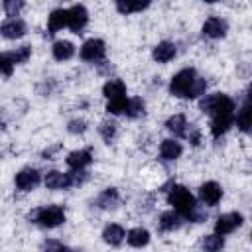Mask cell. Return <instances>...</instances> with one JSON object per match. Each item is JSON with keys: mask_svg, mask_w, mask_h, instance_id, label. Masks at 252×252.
I'll use <instances>...</instances> for the list:
<instances>
[{"mask_svg": "<svg viewBox=\"0 0 252 252\" xmlns=\"http://www.w3.org/2000/svg\"><path fill=\"white\" fill-rule=\"evenodd\" d=\"M45 185L49 189H67L71 187V173H61V171H49L45 175Z\"/></svg>", "mask_w": 252, "mask_h": 252, "instance_id": "13", "label": "cell"}, {"mask_svg": "<svg viewBox=\"0 0 252 252\" xmlns=\"http://www.w3.org/2000/svg\"><path fill=\"white\" fill-rule=\"evenodd\" d=\"M30 53H32V47H30V45H22V47H18L16 51H12L10 55H12L14 63H24V61H28Z\"/></svg>", "mask_w": 252, "mask_h": 252, "instance_id": "31", "label": "cell"}, {"mask_svg": "<svg viewBox=\"0 0 252 252\" xmlns=\"http://www.w3.org/2000/svg\"><path fill=\"white\" fill-rule=\"evenodd\" d=\"M118 203V193H116V189H106L100 197H98V205L102 207V209H110V207H114Z\"/></svg>", "mask_w": 252, "mask_h": 252, "instance_id": "27", "label": "cell"}, {"mask_svg": "<svg viewBox=\"0 0 252 252\" xmlns=\"http://www.w3.org/2000/svg\"><path fill=\"white\" fill-rule=\"evenodd\" d=\"M195 77H197L195 69H181L171 79V83H169L171 94H175V96H187V91H189V87H191V83H193Z\"/></svg>", "mask_w": 252, "mask_h": 252, "instance_id": "4", "label": "cell"}, {"mask_svg": "<svg viewBox=\"0 0 252 252\" xmlns=\"http://www.w3.org/2000/svg\"><path fill=\"white\" fill-rule=\"evenodd\" d=\"M224 246V238L220 234H211L203 240V248L209 250V252H215V250H220Z\"/></svg>", "mask_w": 252, "mask_h": 252, "instance_id": "29", "label": "cell"}, {"mask_svg": "<svg viewBox=\"0 0 252 252\" xmlns=\"http://www.w3.org/2000/svg\"><path fill=\"white\" fill-rule=\"evenodd\" d=\"M181 152H183V148H181V144L175 142V140H163L161 146H159V154H161V158L167 159V161L177 159V158L181 156Z\"/></svg>", "mask_w": 252, "mask_h": 252, "instance_id": "16", "label": "cell"}, {"mask_svg": "<svg viewBox=\"0 0 252 252\" xmlns=\"http://www.w3.org/2000/svg\"><path fill=\"white\" fill-rule=\"evenodd\" d=\"M37 183H39V173L35 169H30L28 167V169H22L16 175V185L22 191H32V189L37 187Z\"/></svg>", "mask_w": 252, "mask_h": 252, "instance_id": "11", "label": "cell"}, {"mask_svg": "<svg viewBox=\"0 0 252 252\" xmlns=\"http://www.w3.org/2000/svg\"><path fill=\"white\" fill-rule=\"evenodd\" d=\"M201 110L211 112V114H224V112H234V102L222 93L209 94L201 100Z\"/></svg>", "mask_w": 252, "mask_h": 252, "instance_id": "2", "label": "cell"}, {"mask_svg": "<svg viewBox=\"0 0 252 252\" xmlns=\"http://www.w3.org/2000/svg\"><path fill=\"white\" fill-rule=\"evenodd\" d=\"M236 124L240 126L242 132H248L250 130V106H248V102H244V106L240 108V112L236 116Z\"/></svg>", "mask_w": 252, "mask_h": 252, "instance_id": "28", "label": "cell"}, {"mask_svg": "<svg viewBox=\"0 0 252 252\" xmlns=\"http://www.w3.org/2000/svg\"><path fill=\"white\" fill-rule=\"evenodd\" d=\"M234 122V112H224V114H213L211 120V132L215 138H219L220 134H224Z\"/></svg>", "mask_w": 252, "mask_h": 252, "instance_id": "10", "label": "cell"}, {"mask_svg": "<svg viewBox=\"0 0 252 252\" xmlns=\"http://www.w3.org/2000/svg\"><path fill=\"white\" fill-rule=\"evenodd\" d=\"M14 71V59L10 53H0V75L10 77Z\"/></svg>", "mask_w": 252, "mask_h": 252, "instance_id": "30", "label": "cell"}, {"mask_svg": "<svg viewBox=\"0 0 252 252\" xmlns=\"http://www.w3.org/2000/svg\"><path fill=\"white\" fill-rule=\"evenodd\" d=\"M104 55V41L102 39H89L81 47V57L85 61H98Z\"/></svg>", "mask_w": 252, "mask_h": 252, "instance_id": "7", "label": "cell"}, {"mask_svg": "<svg viewBox=\"0 0 252 252\" xmlns=\"http://www.w3.org/2000/svg\"><path fill=\"white\" fill-rule=\"evenodd\" d=\"M242 224V215L240 213H226V215H220L215 222V232L224 236L228 232H232L234 228H238Z\"/></svg>", "mask_w": 252, "mask_h": 252, "instance_id": "5", "label": "cell"}, {"mask_svg": "<svg viewBox=\"0 0 252 252\" xmlns=\"http://www.w3.org/2000/svg\"><path fill=\"white\" fill-rule=\"evenodd\" d=\"M102 93H104V96H106L108 100L124 98V96H126V87H124L122 81H116V79H114V81H108V83L104 85Z\"/></svg>", "mask_w": 252, "mask_h": 252, "instance_id": "18", "label": "cell"}, {"mask_svg": "<svg viewBox=\"0 0 252 252\" xmlns=\"http://www.w3.org/2000/svg\"><path fill=\"white\" fill-rule=\"evenodd\" d=\"M30 219H33L35 222H39L41 226H47V228H53V226H59L63 220H65V213L61 207L53 205V207H45V209H37L35 213L30 215Z\"/></svg>", "mask_w": 252, "mask_h": 252, "instance_id": "3", "label": "cell"}, {"mask_svg": "<svg viewBox=\"0 0 252 252\" xmlns=\"http://www.w3.org/2000/svg\"><path fill=\"white\" fill-rule=\"evenodd\" d=\"M75 53V45L71 41H55L53 43V57L59 59V61H65V59H71Z\"/></svg>", "mask_w": 252, "mask_h": 252, "instance_id": "21", "label": "cell"}, {"mask_svg": "<svg viewBox=\"0 0 252 252\" xmlns=\"http://www.w3.org/2000/svg\"><path fill=\"white\" fill-rule=\"evenodd\" d=\"M0 32H2V35L8 37V39H18V37H22V35L26 33V24H24V20H20V18H10V20H6V22L0 26Z\"/></svg>", "mask_w": 252, "mask_h": 252, "instance_id": "8", "label": "cell"}, {"mask_svg": "<svg viewBox=\"0 0 252 252\" xmlns=\"http://www.w3.org/2000/svg\"><path fill=\"white\" fill-rule=\"evenodd\" d=\"M124 112H126L130 118L140 116V114L144 112V100H142V98H130V100H126V108H124Z\"/></svg>", "mask_w": 252, "mask_h": 252, "instance_id": "26", "label": "cell"}, {"mask_svg": "<svg viewBox=\"0 0 252 252\" xmlns=\"http://www.w3.org/2000/svg\"><path fill=\"white\" fill-rule=\"evenodd\" d=\"M128 242L132 246H146L150 242V232L146 228H132L128 232Z\"/></svg>", "mask_w": 252, "mask_h": 252, "instance_id": "24", "label": "cell"}, {"mask_svg": "<svg viewBox=\"0 0 252 252\" xmlns=\"http://www.w3.org/2000/svg\"><path fill=\"white\" fill-rule=\"evenodd\" d=\"M43 248H59V250H61V248H65V246H63V244H57V242H45Z\"/></svg>", "mask_w": 252, "mask_h": 252, "instance_id": "36", "label": "cell"}, {"mask_svg": "<svg viewBox=\"0 0 252 252\" xmlns=\"http://www.w3.org/2000/svg\"><path fill=\"white\" fill-rule=\"evenodd\" d=\"M181 224V215L177 211H167L159 217V228L161 230H175Z\"/></svg>", "mask_w": 252, "mask_h": 252, "instance_id": "19", "label": "cell"}, {"mask_svg": "<svg viewBox=\"0 0 252 252\" xmlns=\"http://www.w3.org/2000/svg\"><path fill=\"white\" fill-rule=\"evenodd\" d=\"M203 33L207 37H213V39L224 37V33H226V22L220 20V18H209L203 24Z\"/></svg>", "mask_w": 252, "mask_h": 252, "instance_id": "12", "label": "cell"}, {"mask_svg": "<svg viewBox=\"0 0 252 252\" xmlns=\"http://www.w3.org/2000/svg\"><path fill=\"white\" fill-rule=\"evenodd\" d=\"M165 126H167V130L173 132L175 136H183V134H185V128H187V122H185V116H183V114H173L171 118H167Z\"/></svg>", "mask_w": 252, "mask_h": 252, "instance_id": "23", "label": "cell"}, {"mask_svg": "<svg viewBox=\"0 0 252 252\" xmlns=\"http://www.w3.org/2000/svg\"><path fill=\"white\" fill-rule=\"evenodd\" d=\"M205 2H209V4H213V2H219V0H205Z\"/></svg>", "mask_w": 252, "mask_h": 252, "instance_id": "37", "label": "cell"}, {"mask_svg": "<svg viewBox=\"0 0 252 252\" xmlns=\"http://www.w3.org/2000/svg\"><path fill=\"white\" fill-rule=\"evenodd\" d=\"M114 132H116V128H114V124H112V122H102V126H100V134H102V138H104L106 142H110V140H112Z\"/></svg>", "mask_w": 252, "mask_h": 252, "instance_id": "34", "label": "cell"}, {"mask_svg": "<svg viewBox=\"0 0 252 252\" xmlns=\"http://www.w3.org/2000/svg\"><path fill=\"white\" fill-rule=\"evenodd\" d=\"M199 195H201V201H203V203H207V205H217V203L220 201V197H222V189H220L219 183L207 181V183L201 185Z\"/></svg>", "mask_w": 252, "mask_h": 252, "instance_id": "9", "label": "cell"}, {"mask_svg": "<svg viewBox=\"0 0 252 252\" xmlns=\"http://www.w3.org/2000/svg\"><path fill=\"white\" fill-rule=\"evenodd\" d=\"M124 108H126V96L124 98L108 100V104H106V110L112 112V114H120V112H124Z\"/></svg>", "mask_w": 252, "mask_h": 252, "instance_id": "33", "label": "cell"}, {"mask_svg": "<svg viewBox=\"0 0 252 252\" xmlns=\"http://www.w3.org/2000/svg\"><path fill=\"white\" fill-rule=\"evenodd\" d=\"M205 89H207L205 79L195 77V79H193V83H191V87H189V91H187V96H185V98H197V96L205 94Z\"/></svg>", "mask_w": 252, "mask_h": 252, "instance_id": "25", "label": "cell"}, {"mask_svg": "<svg viewBox=\"0 0 252 252\" xmlns=\"http://www.w3.org/2000/svg\"><path fill=\"white\" fill-rule=\"evenodd\" d=\"M91 159L93 158H91L89 150H77V152H71L67 156V165L71 169H83V167H87L91 163Z\"/></svg>", "mask_w": 252, "mask_h": 252, "instance_id": "14", "label": "cell"}, {"mask_svg": "<svg viewBox=\"0 0 252 252\" xmlns=\"http://www.w3.org/2000/svg\"><path fill=\"white\" fill-rule=\"evenodd\" d=\"M87 20H89V14H87L85 6H73L71 10H67V26L75 33H79L87 26Z\"/></svg>", "mask_w": 252, "mask_h": 252, "instance_id": "6", "label": "cell"}, {"mask_svg": "<svg viewBox=\"0 0 252 252\" xmlns=\"http://www.w3.org/2000/svg\"><path fill=\"white\" fill-rule=\"evenodd\" d=\"M154 59L156 61H159V63H167L169 59H173L175 57V45L173 43H169V41H161V43H158L156 47H154Z\"/></svg>", "mask_w": 252, "mask_h": 252, "instance_id": "15", "label": "cell"}, {"mask_svg": "<svg viewBox=\"0 0 252 252\" xmlns=\"http://www.w3.org/2000/svg\"><path fill=\"white\" fill-rule=\"evenodd\" d=\"M118 12L122 14H132V12H140L146 10L150 6V0H114Z\"/></svg>", "mask_w": 252, "mask_h": 252, "instance_id": "17", "label": "cell"}, {"mask_svg": "<svg viewBox=\"0 0 252 252\" xmlns=\"http://www.w3.org/2000/svg\"><path fill=\"white\" fill-rule=\"evenodd\" d=\"M85 128H87L85 120H73V122H69V132H71V134H77V132H85Z\"/></svg>", "mask_w": 252, "mask_h": 252, "instance_id": "35", "label": "cell"}, {"mask_svg": "<svg viewBox=\"0 0 252 252\" xmlns=\"http://www.w3.org/2000/svg\"><path fill=\"white\" fill-rule=\"evenodd\" d=\"M24 8V0H4V10L10 16H18Z\"/></svg>", "mask_w": 252, "mask_h": 252, "instance_id": "32", "label": "cell"}, {"mask_svg": "<svg viewBox=\"0 0 252 252\" xmlns=\"http://www.w3.org/2000/svg\"><path fill=\"white\" fill-rule=\"evenodd\" d=\"M167 201H169V205H173V209H175L179 215H183V217H187L189 211L195 207V197H193L183 185H173L171 191H169V195H167Z\"/></svg>", "mask_w": 252, "mask_h": 252, "instance_id": "1", "label": "cell"}, {"mask_svg": "<svg viewBox=\"0 0 252 252\" xmlns=\"http://www.w3.org/2000/svg\"><path fill=\"white\" fill-rule=\"evenodd\" d=\"M102 238H104V242L116 246V244L122 242L124 230H122V226H118V224H108V226L104 228V232H102Z\"/></svg>", "mask_w": 252, "mask_h": 252, "instance_id": "22", "label": "cell"}, {"mask_svg": "<svg viewBox=\"0 0 252 252\" xmlns=\"http://www.w3.org/2000/svg\"><path fill=\"white\" fill-rule=\"evenodd\" d=\"M63 26H67V10H53L49 20H47V30L49 33H55L57 30H61Z\"/></svg>", "mask_w": 252, "mask_h": 252, "instance_id": "20", "label": "cell"}]
</instances>
